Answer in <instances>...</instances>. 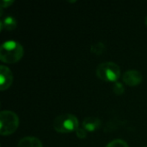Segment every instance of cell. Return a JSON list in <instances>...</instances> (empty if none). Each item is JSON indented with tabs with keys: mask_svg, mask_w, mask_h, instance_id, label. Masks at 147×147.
Instances as JSON below:
<instances>
[{
	"mask_svg": "<svg viewBox=\"0 0 147 147\" xmlns=\"http://www.w3.org/2000/svg\"><path fill=\"white\" fill-rule=\"evenodd\" d=\"M106 50V45L102 41H96L90 46V51L96 54H102Z\"/></svg>",
	"mask_w": 147,
	"mask_h": 147,
	"instance_id": "obj_10",
	"label": "cell"
},
{
	"mask_svg": "<svg viewBox=\"0 0 147 147\" xmlns=\"http://www.w3.org/2000/svg\"><path fill=\"white\" fill-rule=\"evenodd\" d=\"M13 3H14L13 0H3V1L1 2V7H0V8L3 9V8L9 7V6L11 5Z\"/></svg>",
	"mask_w": 147,
	"mask_h": 147,
	"instance_id": "obj_14",
	"label": "cell"
},
{
	"mask_svg": "<svg viewBox=\"0 0 147 147\" xmlns=\"http://www.w3.org/2000/svg\"><path fill=\"white\" fill-rule=\"evenodd\" d=\"M101 126V120L97 117L88 116L85 117L83 121V127L86 131L94 132Z\"/></svg>",
	"mask_w": 147,
	"mask_h": 147,
	"instance_id": "obj_8",
	"label": "cell"
},
{
	"mask_svg": "<svg viewBox=\"0 0 147 147\" xmlns=\"http://www.w3.org/2000/svg\"><path fill=\"white\" fill-rule=\"evenodd\" d=\"M144 147H147V146H144Z\"/></svg>",
	"mask_w": 147,
	"mask_h": 147,
	"instance_id": "obj_16",
	"label": "cell"
},
{
	"mask_svg": "<svg viewBox=\"0 0 147 147\" xmlns=\"http://www.w3.org/2000/svg\"><path fill=\"white\" fill-rule=\"evenodd\" d=\"M78 120L72 114H63L55 117L53 126L55 131L59 133H69L76 131L78 128Z\"/></svg>",
	"mask_w": 147,
	"mask_h": 147,
	"instance_id": "obj_2",
	"label": "cell"
},
{
	"mask_svg": "<svg viewBox=\"0 0 147 147\" xmlns=\"http://www.w3.org/2000/svg\"><path fill=\"white\" fill-rule=\"evenodd\" d=\"M19 126V118L11 110H3L0 113V134L9 135L13 134Z\"/></svg>",
	"mask_w": 147,
	"mask_h": 147,
	"instance_id": "obj_4",
	"label": "cell"
},
{
	"mask_svg": "<svg viewBox=\"0 0 147 147\" xmlns=\"http://www.w3.org/2000/svg\"><path fill=\"white\" fill-rule=\"evenodd\" d=\"M16 18L11 16H8L0 21V30H3V28L6 30H13L16 28Z\"/></svg>",
	"mask_w": 147,
	"mask_h": 147,
	"instance_id": "obj_9",
	"label": "cell"
},
{
	"mask_svg": "<svg viewBox=\"0 0 147 147\" xmlns=\"http://www.w3.org/2000/svg\"><path fill=\"white\" fill-rule=\"evenodd\" d=\"M122 79L124 83L130 86H135L142 82L143 76L137 70H127L124 72Z\"/></svg>",
	"mask_w": 147,
	"mask_h": 147,
	"instance_id": "obj_6",
	"label": "cell"
},
{
	"mask_svg": "<svg viewBox=\"0 0 147 147\" xmlns=\"http://www.w3.org/2000/svg\"><path fill=\"white\" fill-rule=\"evenodd\" d=\"M96 74L102 80L116 82L121 75V68L113 61H106L98 65Z\"/></svg>",
	"mask_w": 147,
	"mask_h": 147,
	"instance_id": "obj_3",
	"label": "cell"
},
{
	"mask_svg": "<svg viewBox=\"0 0 147 147\" xmlns=\"http://www.w3.org/2000/svg\"><path fill=\"white\" fill-rule=\"evenodd\" d=\"M113 90L116 95H121L124 93L125 89H124V86L121 83L116 81V82H115V84L113 85Z\"/></svg>",
	"mask_w": 147,
	"mask_h": 147,
	"instance_id": "obj_12",
	"label": "cell"
},
{
	"mask_svg": "<svg viewBox=\"0 0 147 147\" xmlns=\"http://www.w3.org/2000/svg\"><path fill=\"white\" fill-rule=\"evenodd\" d=\"M145 22H146V24L147 25V16H146V19H145Z\"/></svg>",
	"mask_w": 147,
	"mask_h": 147,
	"instance_id": "obj_15",
	"label": "cell"
},
{
	"mask_svg": "<svg viewBox=\"0 0 147 147\" xmlns=\"http://www.w3.org/2000/svg\"><path fill=\"white\" fill-rule=\"evenodd\" d=\"M13 74L10 69L3 65H0V89L4 90L8 89L13 82Z\"/></svg>",
	"mask_w": 147,
	"mask_h": 147,
	"instance_id": "obj_5",
	"label": "cell"
},
{
	"mask_svg": "<svg viewBox=\"0 0 147 147\" xmlns=\"http://www.w3.org/2000/svg\"><path fill=\"white\" fill-rule=\"evenodd\" d=\"M105 147H129V146L125 140L121 139H116L108 143Z\"/></svg>",
	"mask_w": 147,
	"mask_h": 147,
	"instance_id": "obj_11",
	"label": "cell"
},
{
	"mask_svg": "<svg viewBox=\"0 0 147 147\" xmlns=\"http://www.w3.org/2000/svg\"><path fill=\"white\" fill-rule=\"evenodd\" d=\"M23 47L16 40H9L0 47V59L4 63H16L23 56Z\"/></svg>",
	"mask_w": 147,
	"mask_h": 147,
	"instance_id": "obj_1",
	"label": "cell"
},
{
	"mask_svg": "<svg viewBox=\"0 0 147 147\" xmlns=\"http://www.w3.org/2000/svg\"><path fill=\"white\" fill-rule=\"evenodd\" d=\"M76 134L79 139H84L87 136V131L84 127H79L76 130Z\"/></svg>",
	"mask_w": 147,
	"mask_h": 147,
	"instance_id": "obj_13",
	"label": "cell"
},
{
	"mask_svg": "<svg viewBox=\"0 0 147 147\" xmlns=\"http://www.w3.org/2000/svg\"><path fill=\"white\" fill-rule=\"evenodd\" d=\"M17 147H43L41 141L34 136H25L17 144Z\"/></svg>",
	"mask_w": 147,
	"mask_h": 147,
	"instance_id": "obj_7",
	"label": "cell"
}]
</instances>
